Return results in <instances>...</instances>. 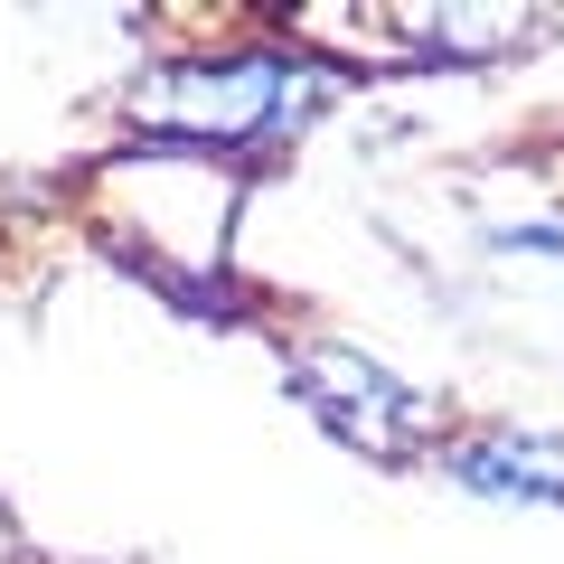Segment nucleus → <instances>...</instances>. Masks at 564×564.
Masks as SVG:
<instances>
[{
  "instance_id": "obj_4",
  "label": "nucleus",
  "mask_w": 564,
  "mask_h": 564,
  "mask_svg": "<svg viewBox=\"0 0 564 564\" xmlns=\"http://www.w3.org/2000/svg\"><path fill=\"white\" fill-rule=\"evenodd\" d=\"M489 245H499V254H555L564 263V226H499Z\"/></svg>"
},
{
  "instance_id": "obj_2",
  "label": "nucleus",
  "mask_w": 564,
  "mask_h": 564,
  "mask_svg": "<svg viewBox=\"0 0 564 564\" xmlns=\"http://www.w3.org/2000/svg\"><path fill=\"white\" fill-rule=\"evenodd\" d=\"M292 395H302L339 443L377 452V462H404V452L423 443V395L404 377H386L367 348H339V339L292 348Z\"/></svg>"
},
{
  "instance_id": "obj_3",
  "label": "nucleus",
  "mask_w": 564,
  "mask_h": 564,
  "mask_svg": "<svg viewBox=\"0 0 564 564\" xmlns=\"http://www.w3.org/2000/svg\"><path fill=\"white\" fill-rule=\"evenodd\" d=\"M443 480L489 508H564V443L527 433V423H489V433L443 452Z\"/></svg>"
},
{
  "instance_id": "obj_1",
  "label": "nucleus",
  "mask_w": 564,
  "mask_h": 564,
  "mask_svg": "<svg viewBox=\"0 0 564 564\" xmlns=\"http://www.w3.org/2000/svg\"><path fill=\"white\" fill-rule=\"evenodd\" d=\"M321 76L282 47H245V57H180L132 95V113L151 132H207V141H245V132H282L302 122Z\"/></svg>"
}]
</instances>
